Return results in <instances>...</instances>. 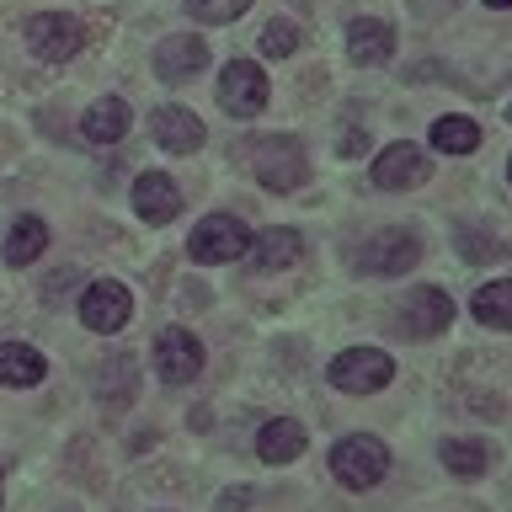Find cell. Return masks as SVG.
Returning <instances> with one entry per match:
<instances>
[{
	"label": "cell",
	"mask_w": 512,
	"mask_h": 512,
	"mask_svg": "<svg viewBox=\"0 0 512 512\" xmlns=\"http://www.w3.org/2000/svg\"><path fill=\"white\" fill-rule=\"evenodd\" d=\"M134 208H139L144 224H171L182 214V187H176L166 171H144L134 182Z\"/></svg>",
	"instance_id": "obj_13"
},
{
	"label": "cell",
	"mask_w": 512,
	"mask_h": 512,
	"mask_svg": "<svg viewBox=\"0 0 512 512\" xmlns=\"http://www.w3.org/2000/svg\"><path fill=\"white\" fill-rule=\"evenodd\" d=\"M299 48V27L294 22H272L267 32H262V54L267 59H288Z\"/></svg>",
	"instance_id": "obj_25"
},
{
	"label": "cell",
	"mask_w": 512,
	"mask_h": 512,
	"mask_svg": "<svg viewBox=\"0 0 512 512\" xmlns=\"http://www.w3.org/2000/svg\"><path fill=\"white\" fill-rule=\"evenodd\" d=\"M27 48L38 59L59 64L86 48V22L75 11H38V16H27Z\"/></svg>",
	"instance_id": "obj_4"
},
{
	"label": "cell",
	"mask_w": 512,
	"mask_h": 512,
	"mask_svg": "<svg viewBox=\"0 0 512 512\" xmlns=\"http://www.w3.org/2000/svg\"><path fill=\"white\" fill-rule=\"evenodd\" d=\"M438 459H443V470L459 475V480H480V475H486V464H491L486 443H475V438H443Z\"/></svg>",
	"instance_id": "obj_21"
},
{
	"label": "cell",
	"mask_w": 512,
	"mask_h": 512,
	"mask_svg": "<svg viewBox=\"0 0 512 512\" xmlns=\"http://www.w3.org/2000/svg\"><path fill=\"white\" fill-rule=\"evenodd\" d=\"M507 182H512V155H507Z\"/></svg>",
	"instance_id": "obj_29"
},
{
	"label": "cell",
	"mask_w": 512,
	"mask_h": 512,
	"mask_svg": "<svg viewBox=\"0 0 512 512\" xmlns=\"http://www.w3.org/2000/svg\"><path fill=\"white\" fill-rule=\"evenodd\" d=\"M155 374H160V384H192L203 374V342L192 336L187 326H166L155 336Z\"/></svg>",
	"instance_id": "obj_7"
},
{
	"label": "cell",
	"mask_w": 512,
	"mask_h": 512,
	"mask_svg": "<svg viewBox=\"0 0 512 512\" xmlns=\"http://www.w3.org/2000/svg\"><path fill=\"white\" fill-rule=\"evenodd\" d=\"M331 384L342 395H374L384 390V384L395 379V358L384 347H347V352H336L331 358Z\"/></svg>",
	"instance_id": "obj_3"
},
{
	"label": "cell",
	"mask_w": 512,
	"mask_h": 512,
	"mask_svg": "<svg viewBox=\"0 0 512 512\" xmlns=\"http://www.w3.org/2000/svg\"><path fill=\"white\" fill-rule=\"evenodd\" d=\"M102 395L107 400H134V363L128 358H112V368H107V379H102Z\"/></svg>",
	"instance_id": "obj_26"
},
{
	"label": "cell",
	"mask_w": 512,
	"mask_h": 512,
	"mask_svg": "<svg viewBox=\"0 0 512 512\" xmlns=\"http://www.w3.org/2000/svg\"><path fill=\"white\" fill-rule=\"evenodd\" d=\"M486 6H491V11H512V0H486Z\"/></svg>",
	"instance_id": "obj_28"
},
{
	"label": "cell",
	"mask_w": 512,
	"mask_h": 512,
	"mask_svg": "<svg viewBox=\"0 0 512 512\" xmlns=\"http://www.w3.org/2000/svg\"><path fill=\"white\" fill-rule=\"evenodd\" d=\"M0 496H6V480H0Z\"/></svg>",
	"instance_id": "obj_30"
},
{
	"label": "cell",
	"mask_w": 512,
	"mask_h": 512,
	"mask_svg": "<svg viewBox=\"0 0 512 512\" xmlns=\"http://www.w3.org/2000/svg\"><path fill=\"white\" fill-rule=\"evenodd\" d=\"M128 315H134V294L118 283V278H102V283H86V294H80V320H86V331H123Z\"/></svg>",
	"instance_id": "obj_9"
},
{
	"label": "cell",
	"mask_w": 512,
	"mask_h": 512,
	"mask_svg": "<svg viewBox=\"0 0 512 512\" xmlns=\"http://www.w3.org/2000/svg\"><path fill=\"white\" fill-rule=\"evenodd\" d=\"M448 320H454V299H448L443 288H416V294H406V304H400V331L406 336H438Z\"/></svg>",
	"instance_id": "obj_12"
},
{
	"label": "cell",
	"mask_w": 512,
	"mask_h": 512,
	"mask_svg": "<svg viewBox=\"0 0 512 512\" xmlns=\"http://www.w3.org/2000/svg\"><path fill=\"white\" fill-rule=\"evenodd\" d=\"M187 251H192V262H240V256L251 251V230L240 224L235 214H208L198 230L187 235Z\"/></svg>",
	"instance_id": "obj_5"
},
{
	"label": "cell",
	"mask_w": 512,
	"mask_h": 512,
	"mask_svg": "<svg viewBox=\"0 0 512 512\" xmlns=\"http://www.w3.org/2000/svg\"><path fill=\"white\" fill-rule=\"evenodd\" d=\"M422 176H427V155L411 139H395L374 155V187L379 192H411Z\"/></svg>",
	"instance_id": "obj_10"
},
{
	"label": "cell",
	"mask_w": 512,
	"mask_h": 512,
	"mask_svg": "<svg viewBox=\"0 0 512 512\" xmlns=\"http://www.w3.org/2000/svg\"><path fill=\"white\" fill-rule=\"evenodd\" d=\"M43 374H48V363H43L38 347H27V342L0 347V384H6V390H32Z\"/></svg>",
	"instance_id": "obj_17"
},
{
	"label": "cell",
	"mask_w": 512,
	"mask_h": 512,
	"mask_svg": "<svg viewBox=\"0 0 512 512\" xmlns=\"http://www.w3.org/2000/svg\"><path fill=\"white\" fill-rule=\"evenodd\" d=\"M208 70V48L203 38H192V32H182V38H166L155 48V75L171 80V86H182V80L203 75Z\"/></svg>",
	"instance_id": "obj_14"
},
{
	"label": "cell",
	"mask_w": 512,
	"mask_h": 512,
	"mask_svg": "<svg viewBox=\"0 0 512 512\" xmlns=\"http://www.w3.org/2000/svg\"><path fill=\"white\" fill-rule=\"evenodd\" d=\"M363 144H368V139L358 134V128H347V139H342V155H358V150H363Z\"/></svg>",
	"instance_id": "obj_27"
},
{
	"label": "cell",
	"mask_w": 512,
	"mask_h": 512,
	"mask_svg": "<svg viewBox=\"0 0 512 512\" xmlns=\"http://www.w3.org/2000/svg\"><path fill=\"white\" fill-rule=\"evenodd\" d=\"M432 150H443V155H470V150H480V128L470 123V118H459V112H448V118H438L432 123Z\"/></svg>",
	"instance_id": "obj_23"
},
{
	"label": "cell",
	"mask_w": 512,
	"mask_h": 512,
	"mask_svg": "<svg viewBox=\"0 0 512 512\" xmlns=\"http://www.w3.org/2000/svg\"><path fill=\"white\" fill-rule=\"evenodd\" d=\"M0 251H6L11 267H32L48 251V224L38 214H22V219L11 224V235H6V246H0Z\"/></svg>",
	"instance_id": "obj_19"
},
{
	"label": "cell",
	"mask_w": 512,
	"mask_h": 512,
	"mask_svg": "<svg viewBox=\"0 0 512 512\" xmlns=\"http://www.w3.org/2000/svg\"><path fill=\"white\" fill-rule=\"evenodd\" d=\"M235 160H240V166H246L262 187H272V192H294V187L310 182V160H304L299 139H288V134H267V139L240 144Z\"/></svg>",
	"instance_id": "obj_1"
},
{
	"label": "cell",
	"mask_w": 512,
	"mask_h": 512,
	"mask_svg": "<svg viewBox=\"0 0 512 512\" xmlns=\"http://www.w3.org/2000/svg\"><path fill=\"white\" fill-rule=\"evenodd\" d=\"M507 123H512V107H507Z\"/></svg>",
	"instance_id": "obj_31"
},
{
	"label": "cell",
	"mask_w": 512,
	"mask_h": 512,
	"mask_svg": "<svg viewBox=\"0 0 512 512\" xmlns=\"http://www.w3.org/2000/svg\"><path fill=\"white\" fill-rule=\"evenodd\" d=\"M347 54H352V64H390L395 27L390 22H374V16H358V22L347 27Z\"/></svg>",
	"instance_id": "obj_16"
},
{
	"label": "cell",
	"mask_w": 512,
	"mask_h": 512,
	"mask_svg": "<svg viewBox=\"0 0 512 512\" xmlns=\"http://www.w3.org/2000/svg\"><path fill=\"white\" fill-rule=\"evenodd\" d=\"M80 128H86L91 144H118L128 134V102H123V96H102V102L86 107Z\"/></svg>",
	"instance_id": "obj_18"
},
{
	"label": "cell",
	"mask_w": 512,
	"mask_h": 512,
	"mask_svg": "<svg viewBox=\"0 0 512 512\" xmlns=\"http://www.w3.org/2000/svg\"><path fill=\"white\" fill-rule=\"evenodd\" d=\"M416 262H422V240H416L411 230H400V224L379 230V235L358 251L363 278H400V272H411Z\"/></svg>",
	"instance_id": "obj_6"
},
{
	"label": "cell",
	"mask_w": 512,
	"mask_h": 512,
	"mask_svg": "<svg viewBox=\"0 0 512 512\" xmlns=\"http://www.w3.org/2000/svg\"><path fill=\"white\" fill-rule=\"evenodd\" d=\"M299 251H304V240L299 230H262V235H251V256H256V267H267V272H283V267H294L299 262Z\"/></svg>",
	"instance_id": "obj_20"
},
{
	"label": "cell",
	"mask_w": 512,
	"mask_h": 512,
	"mask_svg": "<svg viewBox=\"0 0 512 512\" xmlns=\"http://www.w3.org/2000/svg\"><path fill=\"white\" fill-rule=\"evenodd\" d=\"M331 475L342 480L347 491H368L390 475V448H384L374 432H347L342 443L331 448Z\"/></svg>",
	"instance_id": "obj_2"
},
{
	"label": "cell",
	"mask_w": 512,
	"mask_h": 512,
	"mask_svg": "<svg viewBox=\"0 0 512 512\" xmlns=\"http://www.w3.org/2000/svg\"><path fill=\"white\" fill-rule=\"evenodd\" d=\"M304 443H310V432H304L294 416H272V422L256 432V459L262 464H288L304 454Z\"/></svg>",
	"instance_id": "obj_15"
},
{
	"label": "cell",
	"mask_w": 512,
	"mask_h": 512,
	"mask_svg": "<svg viewBox=\"0 0 512 512\" xmlns=\"http://www.w3.org/2000/svg\"><path fill=\"white\" fill-rule=\"evenodd\" d=\"M256 6V0H187V16L203 27H224V22H240Z\"/></svg>",
	"instance_id": "obj_24"
},
{
	"label": "cell",
	"mask_w": 512,
	"mask_h": 512,
	"mask_svg": "<svg viewBox=\"0 0 512 512\" xmlns=\"http://www.w3.org/2000/svg\"><path fill=\"white\" fill-rule=\"evenodd\" d=\"M219 107L230 118H256L267 107V75L256 70V59H230L219 70Z\"/></svg>",
	"instance_id": "obj_8"
},
{
	"label": "cell",
	"mask_w": 512,
	"mask_h": 512,
	"mask_svg": "<svg viewBox=\"0 0 512 512\" xmlns=\"http://www.w3.org/2000/svg\"><path fill=\"white\" fill-rule=\"evenodd\" d=\"M203 118L198 112H187V107H155V118H150V139L160 144V150H171V155H192V150H203Z\"/></svg>",
	"instance_id": "obj_11"
},
{
	"label": "cell",
	"mask_w": 512,
	"mask_h": 512,
	"mask_svg": "<svg viewBox=\"0 0 512 512\" xmlns=\"http://www.w3.org/2000/svg\"><path fill=\"white\" fill-rule=\"evenodd\" d=\"M470 310L480 326H491V331H512V278H496L486 283L480 294L470 299Z\"/></svg>",
	"instance_id": "obj_22"
}]
</instances>
